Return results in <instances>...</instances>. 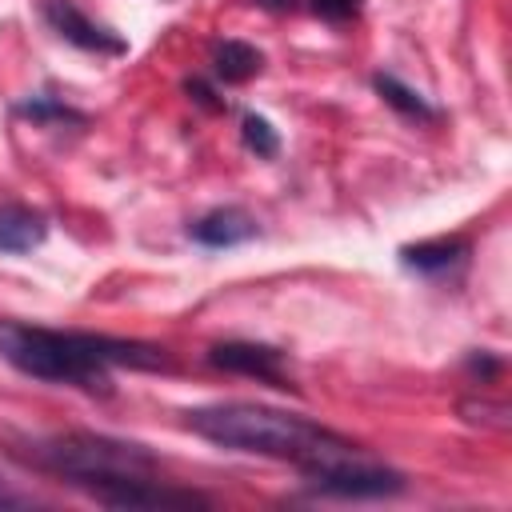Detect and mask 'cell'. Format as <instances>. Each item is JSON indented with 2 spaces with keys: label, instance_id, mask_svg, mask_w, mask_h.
Listing matches in <instances>:
<instances>
[{
  "label": "cell",
  "instance_id": "obj_1",
  "mask_svg": "<svg viewBox=\"0 0 512 512\" xmlns=\"http://www.w3.org/2000/svg\"><path fill=\"white\" fill-rule=\"evenodd\" d=\"M0 360L44 384H72L84 392H108V368L168 372L172 356L160 344L100 336V332H56L24 320H0Z\"/></svg>",
  "mask_w": 512,
  "mask_h": 512
},
{
  "label": "cell",
  "instance_id": "obj_2",
  "mask_svg": "<svg viewBox=\"0 0 512 512\" xmlns=\"http://www.w3.org/2000/svg\"><path fill=\"white\" fill-rule=\"evenodd\" d=\"M184 424L204 436L216 448L232 452H252V456H272V460H292L304 464L312 456H336V452H356V444L308 416L252 404V400H228V404H204L188 408Z\"/></svg>",
  "mask_w": 512,
  "mask_h": 512
},
{
  "label": "cell",
  "instance_id": "obj_3",
  "mask_svg": "<svg viewBox=\"0 0 512 512\" xmlns=\"http://www.w3.org/2000/svg\"><path fill=\"white\" fill-rule=\"evenodd\" d=\"M32 460L56 476H64L72 488L84 480L116 476V472H152L156 456L144 444L96 436V432H64L32 444Z\"/></svg>",
  "mask_w": 512,
  "mask_h": 512
},
{
  "label": "cell",
  "instance_id": "obj_4",
  "mask_svg": "<svg viewBox=\"0 0 512 512\" xmlns=\"http://www.w3.org/2000/svg\"><path fill=\"white\" fill-rule=\"evenodd\" d=\"M308 480L312 492L324 496H340V500H388L408 492V476L384 464H368V460H352V452H336V456H312L304 464H296Z\"/></svg>",
  "mask_w": 512,
  "mask_h": 512
},
{
  "label": "cell",
  "instance_id": "obj_5",
  "mask_svg": "<svg viewBox=\"0 0 512 512\" xmlns=\"http://www.w3.org/2000/svg\"><path fill=\"white\" fill-rule=\"evenodd\" d=\"M76 492H84L88 500L104 504V508H120V512H184V508H212V496L196 492V488H176L164 480H152V472H116V476H100V480H84L76 484Z\"/></svg>",
  "mask_w": 512,
  "mask_h": 512
},
{
  "label": "cell",
  "instance_id": "obj_6",
  "mask_svg": "<svg viewBox=\"0 0 512 512\" xmlns=\"http://www.w3.org/2000/svg\"><path fill=\"white\" fill-rule=\"evenodd\" d=\"M40 16L44 24L72 48L80 52H96V56H124L128 52V40L108 28V24H96L92 16H84L72 0H40Z\"/></svg>",
  "mask_w": 512,
  "mask_h": 512
},
{
  "label": "cell",
  "instance_id": "obj_7",
  "mask_svg": "<svg viewBox=\"0 0 512 512\" xmlns=\"http://www.w3.org/2000/svg\"><path fill=\"white\" fill-rule=\"evenodd\" d=\"M208 364L232 376H252L268 388H296L284 372V352L272 344H256V340H224L208 348Z\"/></svg>",
  "mask_w": 512,
  "mask_h": 512
},
{
  "label": "cell",
  "instance_id": "obj_8",
  "mask_svg": "<svg viewBox=\"0 0 512 512\" xmlns=\"http://www.w3.org/2000/svg\"><path fill=\"white\" fill-rule=\"evenodd\" d=\"M256 236H260L256 216L236 208V204L212 208V212H204L200 220L188 224V240H196L200 248H236V244H248Z\"/></svg>",
  "mask_w": 512,
  "mask_h": 512
},
{
  "label": "cell",
  "instance_id": "obj_9",
  "mask_svg": "<svg viewBox=\"0 0 512 512\" xmlns=\"http://www.w3.org/2000/svg\"><path fill=\"white\" fill-rule=\"evenodd\" d=\"M48 240V216L28 204H0V252L24 256Z\"/></svg>",
  "mask_w": 512,
  "mask_h": 512
},
{
  "label": "cell",
  "instance_id": "obj_10",
  "mask_svg": "<svg viewBox=\"0 0 512 512\" xmlns=\"http://www.w3.org/2000/svg\"><path fill=\"white\" fill-rule=\"evenodd\" d=\"M464 256H468V240H464V236H436V240H420V244H404V248H400L404 268H416V272H424V276L448 272V268H456Z\"/></svg>",
  "mask_w": 512,
  "mask_h": 512
},
{
  "label": "cell",
  "instance_id": "obj_11",
  "mask_svg": "<svg viewBox=\"0 0 512 512\" xmlns=\"http://www.w3.org/2000/svg\"><path fill=\"white\" fill-rule=\"evenodd\" d=\"M260 68H264V56H260V48H252L248 40H220V44L212 48V72H216V80H224V84H244V80H252Z\"/></svg>",
  "mask_w": 512,
  "mask_h": 512
},
{
  "label": "cell",
  "instance_id": "obj_12",
  "mask_svg": "<svg viewBox=\"0 0 512 512\" xmlns=\"http://www.w3.org/2000/svg\"><path fill=\"white\" fill-rule=\"evenodd\" d=\"M372 88H376V96L388 104V108H396L400 116H408V120H440V108L436 104H428L416 88H408L400 76H392V72H376L372 76Z\"/></svg>",
  "mask_w": 512,
  "mask_h": 512
},
{
  "label": "cell",
  "instance_id": "obj_13",
  "mask_svg": "<svg viewBox=\"0 0 512 512\" xmlns=\"http://www.w3.org/2000/svg\"><path fill=\"white\" fill-rule=\"evenodd\" d=\"M16 116L20 120H32V124H40V128H48V124H88V116L80 112V108H72V104H64V100H56V96H28V100H16Z\"/></svg>",
  "mask_w": 512,
  "mask_h": 512
},
{
  "label": "cell",
  "instance_id": "obj_14",
  "mask_svg": "<svg viewBox=\"0 0 512 512\" xmlns=\"http://www.w3.org/2000/svg\"><path fill=\"white\" fill-rule=\"evenodd\" d=\"M240 140H244V148H248L256 160H272V156L280 152V132H276L272 120L260 116V112H244V120H240Z\"/></svg>",
  "mask_w": 512,
  "mask_h": 512
},
{
  "label": "cell",
  "instance_id": "obj_15",
  "mask_svg": "<svg viewBox=\"0 0 512 512\" xmlns=\"http://www.w3.org/2000/svg\"><path fill=\"white\" fill-rule=\"evenodd\" d=\"M460 416L468 424H484V428H508V404L500 400H460Z\"/></svg>",
  "mask_w": 512,
  "mask_h": 512
},
{
  "label": "cell",
  "instance_id": "obj_16",
  "mask_svg": "<svg viewBox=\"0 0 512 512\" xmlns=\"http://www.w3.org/2000/svg\"><path fill=\"white\" fill-rule=\"evenodd\" d=\"M360 4L364 0H312V12L332 20V24H344V20H352L360 12Z\"/></svg>",
  "mask_w": 512,
  "mask_h": 512
},
{
  "label": "cell",
  "instance_id": "obj_17",
  "mask_svg": "<svg viewBox=\"0 0 512 512\" xmlns=\"http://www.w3.org/2000/svg\"><path fill=\"white\" fill-rule=\"evenodd\" d=\"M184 92H188V96H192L196 104L212 108V112H220V108H224V100H216V92H212V88H208V84H204L200 76H188V80H184Z\"/></svg>",
  "mask_w": 512,
  "mask_h": 512
},
{
  "label": "cell",
  "instance_id": "obj_18",
  "mask_svg": "<svg viewBox=\"0 0 512 512\" xmlns=\"http://www.w3.org/2000/svg\"><path fill=\"white\" fill-rule=\"evenodd\" d=\"M468 372L480 376V380H492V376L500 372V360L488 356V352H472V356H468Z\"/></svg>",
  "mask_w": 512,
  "mask_h": 512
},
{
  "label": "cell",
  "instance_id": "obj_19",
  "mask_svg": "<svg viewBox=\"0 0 512 512\" xmlns=\"http://www.w3.org/2000/svg\"><path fill=\"white\" fill-rule=\"evenodd\" d=\"M252 4H260V8H268V12H292V8H296V0H252Z\"/></svg>",
  "mask_w": 512,
  "mask_h": 512
},
{
  "label": "cell",
  "instance_id": "obj_20",
  "mask_svg": "<svg viewBox=\"0 0 512 512\" xmlns=\"http://www.w3.org/2000/svg\"><path fill=\"white\" fill-rule=\"evenodd\" d=\"M12 504H20V500H16V496H8V492L0 488V508H12Z\"/></svg>",
  "mask_w": 512,
  "mask_h": 512
}]
</instances>
